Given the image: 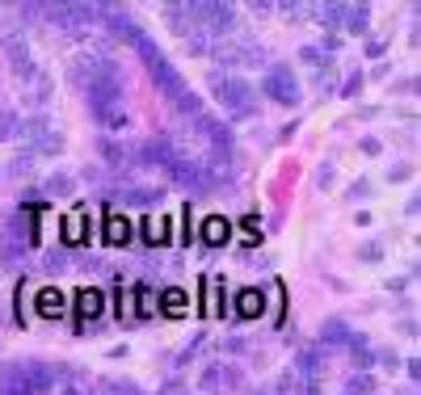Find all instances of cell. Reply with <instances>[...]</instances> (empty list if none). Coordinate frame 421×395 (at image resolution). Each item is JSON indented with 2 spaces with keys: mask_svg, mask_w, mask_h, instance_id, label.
I'll return each mask as SVG.
<instances>
[{
  "mask_svg": "<svg viewBox=\"0 0 421 395\" xmlns=\"http://www.w3.org/2000/svg\"><path fill=\"white\" fill-rule=\"evenodd\" d=\"M80 240H85V206L68 211V219H63V244H80Z\"/></svg>",
  "mask_w": 421,
  "mask_h": 395,
  "instance_id": "cell-6",
  "label": "cell"
},
{
  "mask_svg": "<svg viewBox=\"0 0 421 395\" xmlns=\"http://www.w3.org/2000/svg\"><path fill=\"white\" fill-rule=\"evenodd\" d=\"M202 290H207V303H202V311H207V315H219V303H215V295H219V278H215V273H207V278H202Z\"/></svg>",
  "mask_w": 421,
  "mask_h": 395,
  "instance_id": "cell-8",
  "label": "cell"
},
{
  "mask_svg": "<svg viewBox=\"0 0 421 395\" xmlns=\"http://www.w3.org/2000/svg\"><path fill=\"white\" fill-rule=\"evenodd\" d=\"M240 227H244V240H257V236H261V219H257V215H249Z\"/></svg>",
  "mask_w": 421,
  "mask_h": 395,
  "instance_id": "cell-11",
  "label": "cell"
},
{
  "mask_svg": "<svg viewBox=\"0 0 421 395\" xmlns=\"http://www.w3.org/2000/svg\"><path fill=\"white\" fill-rule=\"evenodd\" d=\"M135 295H140V299H135V311H140V315H152V311H156V299H152V290H147V286H140Z\"/></svg>",
  "mask_w": 421,
  "mask_h": 395,
  "instance_id": "cell-10",
  "label": "cell"
},
{
  "mask_svg": "<svg viewBox=\"0 0 421 395\" xmlns=\"http://www.w3.org/2000/svg\"><path fill=\"white\" fill-rule=\"evenodd\" d=\"M76 307H80V324H89V320H97V315H101V307H105V295H101V290H80Z\"/></svg>",
  "mask_w": 421,
  "mask_h": 395,
  "instance_id": "cell-5",
  "label": "cell"
},
{
  "mask_svg": "<svg viewBox=\"0 0 421 395\" xmlns=\"http://www.w3.org/2000/svg\"><path fill=\"white\" fill-rule=\"evenodd\" d=\"M186 307H189L186 290H165V295H160V311H165V315H186Z\"/></svg>",
  "mask_w": 421,
  "mask_h": 395,
  "instance_id": "cell-7",
  "label": "cell"
},
{
  "mask_svg": "<svg viewBox=\"0 0 421 395\" xmlns=\"http://www.w3.org/2000/svg\"><path fill=\"white\" fill-rule=\"evenodd\" d=\"M34 307H38L43 320H59L63 307H68V295H63V290H55V286H47V290H38V303H34Z\"/></svg>",
  "mask_w": 421,
  "mask_h": 395,
  "instance_id": "cell-2",
  "label": "cell"
},
{
  "mask_svg": "<svg viewBox=\"0 0 421 395\" xmlns=\"http://www.w3.org/2000/svg\"><path fill=\"white\" fill-rule=\"evenodd\" d=\"M261 307H266V295H261V290H240V295H236V315H240V320H257Z\"/></svg>",
  "mask_w": 421,
  "mask_h": 395,
  "instance_id": "cell-3",
  "label": "cell"
},
{
  "mask_svg": "<svg viewBox=\"0 0 421 395\" xmlns=\"http://www.w3.org/2000/svg\"><path fill=\"white\" fill-rule=\"evenodd\" d=\"M143 240H147V244H165V240H169L165 219H143Z\"/></svg>",
  "mask_w": 421,
  "mask_h": 395,
  "instance_id": "cell-9",
  "label": "cell"
},
{
  "mask_svg": "<svg viewBox=\"0 0 421 395\" xmlns=\"http://www.w3.org/2000/svg\"><path fill=\"white\" fill-rule=\"evenodd\" d=\"M228 240H232V223L224 219V215H211V219H202V244L219 248V244H228Z\"/></svg>",
  "mask_w": 421,
  "mask_h": 395,
  "instance_id": "cell-1",
  "label": "cell"
},
{
  "mask_svg": "<svg viewBox=\"0 0 421 395\" xmlns=\"http://www.w3.org/2000/svg\"><path fill=\"white\" fill-rule=\"evenodd\" d=\"M131 240V219H123L118 211L105 215V244H127Z\"/></svg>",
  "mask_w": 421,
  "mask_h": 395,
  "instance_id": "cell-4",
  "label": "cell"
}]
</instances>
